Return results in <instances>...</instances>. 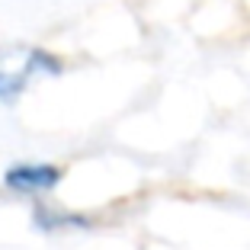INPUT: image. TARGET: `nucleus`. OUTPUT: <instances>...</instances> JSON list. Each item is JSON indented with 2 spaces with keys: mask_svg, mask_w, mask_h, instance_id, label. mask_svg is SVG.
<instances>
[{
  "mask_svg": "<svg viewBox=\"0 0 250 250\" xmlns=\"http://www.w3.org/2000/svg\"><path fill=\"white\" fill-rule=\"evenodd\" d=\"M7 186L16 192H45L55 189L61 180V170L52 164H16L7 170Z\"/></svg>",
  "mask_w": 250,
  "mask_h": 250,
  "instance_id": "2",
  "label": "nucleus"
},
{
  "mask_svg": "<svg viewBox=\"0 0 250 250\" xmlns=\"http://www.w3.org/2000/svg\"><path fill=\"white\" fill-rule=\"evenodd\" d=\"M58 74L61 64L42 48H29L20 55H0V100L13 103L22 93V87L36 77V74Z\"/></svg>",
  "mask_w": 250,
  "mask_h": 250,
  "instance_id": "1",
  "label": "nucleus"
}]
</instances>
